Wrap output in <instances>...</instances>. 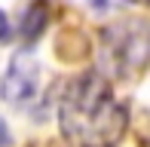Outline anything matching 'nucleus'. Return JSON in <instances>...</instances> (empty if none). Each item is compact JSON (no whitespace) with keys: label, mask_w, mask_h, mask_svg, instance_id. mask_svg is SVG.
<instances>
[{"label":"nucleus","mask_w":150,"mask_h":147,"mask_svg":"<svg viewBox=\"0 0 150 147\" xmlns=\"http://www.w3.org/2000/svg\"><path fill=\"white\" fill-rule=\"evenodd\" d=\"M58 123L74 147H117L126 135L129 110L101 74L86 71L64 89Z\"/></svg>","instance_id":"1"},{"label":"nucleus","mask_w":150,"mask_h":147,"mask_svg":"<svg viewBox=\"0 0 150 147\" xmlns=\"http://www.w3.org/2000/svg\"><path fill=\"white\" fill-rule=\"evenodd\" d=\"M0 92L6 95L9 104L25 107L34 98V92H37V64L28 55H16L9 61V71H6L3 83H0Z\"/></svg>","instance_id":"2"},{"label":"nucleus","mask_w":150,"mask_h":147,"mask_svg":"<svg viewBox=\"0 0 150 147\" xmlns=\"http://www.w3.org/2000/svg\"><path fill=\"white\" fill-rule=\"evenodd\" d=\"M129 0H89V6L92 9H98V12H107V9H122Z\"/></svg>","instance_id":"3"},{"label":"nucleus","mask_w":150,"mask_h":147,"mask_svg":"<svg viewBox=\"0 0 150 147\" xmlns=\"http://www.w3.org/2000/svg\"><path fill=\"white\" fill-rule=\"evenodd\" d=\"M9 37H12V28H9V22H6V16L0 12V46L9 43Z\"/></svg>","instance_id":"4"}]
</instances>
